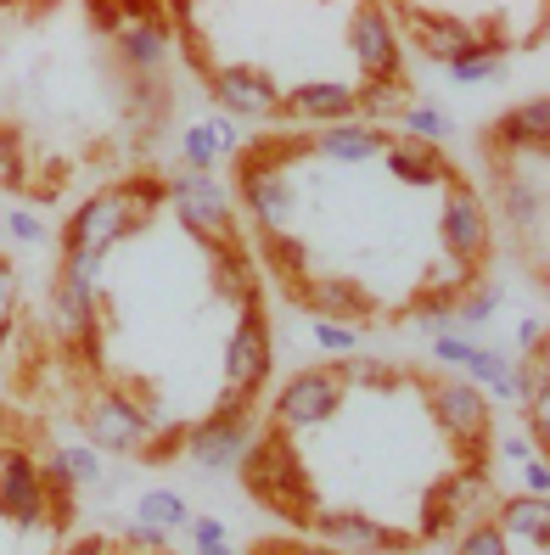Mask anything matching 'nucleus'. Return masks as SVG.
<instances>
[{
	"label": "nucleus",
	"instance_id": "nucleus-47",
	"mask_svg": "<svg viewBox=\"0 0 550 555\" xmlns=\"http://www.w3.org/2000/svg\"><path fill=\"white\" fill-rule=\"evenodd\" d=\"M399 555H415V550H399Z\"/></svg>",
	"mask_w": 550,
	"mask_h": 555
},
{
	"label": "nucleus",
	"instance_id": "nucleus-15",
	"mask_svg": "<svg viewBox=\"0 0 550 555\" xmlns=\"http://www.w3.org/2000/svg\"><path fill=\"white\" fill-rule=\"evenodd\" d=\"M286 113L304 118V124H343L354 118L360 107H354V90L348 85H304L286 95Z\"/></svg>",
	"mask_w": 550,
	"mask_h": 555
},
{
	"label": "nucleus",
	"instance_id": "nucleus-16",
	"mask_svg": "<svg viewBox=\"0 0 550 555\" xmlns=\"http://www.w3.org/2000/svg\"><path fill=\"white\" fill-rule=\"evenodd\" d=\"M545 141H550V102L545 95H534L528 107H516L495 124V146H506V152H523V146L545 152Z\"/></svg>",
	"mask_w": 550,
	"mask_h": 555
},
{
	"label": "nucleus",
	"instance_id": "nucleus-41",
	"mask_svg": "<svg viewBox=\"0 0 550 555\" xmlns=\"http://www.w3.org/2000/svg\"><path fill=\"white\" fill-rule=\"evenodd\" d=\"M12 236H17V242H40L46 231H40V219H35V214H23V208H17V214H12Z\"/></svg>",
	"mask_w": 550,
	"mask_h": 555
},
{
	"label": "nucleus",
	"instance_id": "nucleus-34",
	"mask_svg": "<svg viewBox=\"0 0 550 555\" xmlns=\"http://www.w3.org/2000/svg\"><path fill=\"white\" fill-rule=\"evenodd\" d=\"M405 102V90L399 85H371V90H354V107L360 113H394Z\"/></svg>",
	"mask_w": 550,
	"mask_h": 555
},
{
	"label": "nucleus",
	"instance_id": "nucleus-30",
	"mask_svg": "<svg viewBox=\"0 0 550 555\" xmlns=\"http://www.w3.org/2000/svg\"><path fill=\"white\" fill-rule=\"evenodd\" d=\"M56 472L62 477H68V482H102V454H95V449H62L56 454Z\"/></svg>",
	"mask_w": 550,
	"mask_h": 555
},
{
	"label": "nucleus",
	"instance_id": "nucleus-46",
	"mask_svg": "<svg viewBox=\"0 0 550 555\" xmlns=\"http://www.w3.org/2000/svg\"><path fill=\"white\" fill-rule=\"evenodd\" d=\"M293 555H337V550H293Z\"/></svg>",
	"mask_w": 550,
	"mask_h": 555
},
{
	"label": "nucleus",
	"instance_id": "nucleus-19",
	"mask_svg": "<svg viewBox=\"0 0 550 555\" xmlns=\"http://www.w3.org/2000/svg\"><path fill=\"white\" fill-rule=\"evenodd\" d=\"M415 23V40H422V51L427 56H444V62H456L461 51H472L477 46V28H466V23H456V17H427V12H410Z\"/></svg>",
	"mask_w": 550,
	"mask_h": 555
},
{
	"label": "nucleus",
	"instance_id": "nucleus-22",
	"mask_svg": "<svg viewBox=\"0 0 550 555\" xmlns=\"http://www.w3.org/2000/svg\"><path fill=\"white\" fill-rule=\"evenodd\" d=\"M214 292L219 298H231V304H253L258 292H253V258L242 247H214Z\"/></svg>",
	"mask_w": 550,
	"mask_h": 555
},
{
	"label": "nucleus",
	"instance_id": "nucleus-40",
	"mask_svg": "<svg viewBox=\"0 0 550 555\" xmlns=\"http://www.w3.org/2000/svg\"><path fill=\"white\" fill-rule=\"evenodd\" d=\"M191 533H197V550H203V544H225V521L197 516V521H191Z\"/></svg>",
	"mask_w": 550,
	"mask_h": 555
},
{
	"label": "nucleus",
	"instance_id": "nucleus-36",
	"mask_svg": "<svg viewBox=\"0 0 550 555\" xmlns=\"http://www.w3.org/2000/svg\"><path fill=\"white\" fill-rule=\"evenodd\" d=\"M495 309H500V292H495V286H477L472 298L461 304V320H489Z\"/></svg>",
	"mask_w": 550,
	"mask_h": 555
},
{
	"label": "nucleus",
	"instance_id": "nucleus-35",
	"mask_svg": "<svg viewBox=\"0 0 550 555\" xmlns=\"http://www.w3.org/2000/svg\"><path fill=\"white\" fill-rule=\"evenodd\" d=\"M405 124H410V135H422V141H444L449 135V118L444 113H433V107H415V113H405Z\"/></svg>",
	"mask_w": 550,
	"mask_h": 555
},
{
	"label": "nucleus",
	"instance_id": "nucleus-31",
	"mask_svg": "<svg viewBox=\"0 0 550 555\" xmlns=\"http://www.w3.org/2000/svg\"><path fill=\"white\" fill-rule=\"evenodd\" d=\"M456 555H511V550H506V533L495 528V521H483V528H472V533L456 544Z\"/></svg>",
	"mask_w": 550,
	"mask_h": 555
},
{
	"label": "nucleus",
	"instance_id": "nucleus-1",
	"mask_svg": "<svg viewBox=\"0 0 550 555\" xmlns=\"http://www.w3.org/2000/svg\"><path fill=\"white\" fill-rule=\"evenodd\" d=\"M242 488L258 505H270V511L293 516V521H304L315 511L309 477H304L293 443H286L281 433H265L258 443H247V454H242Z\"/></svg>",
	"mask_w": 550,
	"mask_h": 555
},
{
	"label": "nucleus",
	"instance_id": "nucleus-33",
	"mask_svg": "<svg viewBox=\"0 0 550 555\" xmlns=\"http://www.w3.org/2000/svg\"><path fill=\"white\" fill-rule=\"evenodd\" d=\"M0 185H12V191L28 185V175H23V152H17V141H12V129H0Z\"/></svg>",
	"mask_w": 550,
	"mask_h": 555
},
{
	"label": "nucleus",
	"instance_id": "nucleus-37",
	"mask_svg": "<svg viewBox=\"0 0 550 555\" xmlns=\"http://www.w3.org/2000/svg\"><path fill=\"white\" fill-rule=\"evenodd\" d=\"M511 219H516V224H534V219H539V191L511 185Z\"/></svg>",
	"mask_w": 550,
	"mask_h": 555
},
{
	"label": "nucleus",
	"instance_id": "nucleus-29",
	"mask_svg": "<svg viewBox=\"0 0 550 555\" xmlns=\"http://www.w3.org/2000/svg\"><path fill=\"white\" fill-rule=\"evenodd\" d=\"M118 197H124V208L136 214V219H146L157 203H169V185H164V180H124Z\"/></svg>",
	"mask_w": 550,
	"mask_h": 555
},
{
	"label": "nucleus",
	"instance_id": "nucleus-39",
	"mask_svg": "<svg viewBox=\"0 0 550 555\" xmlns=\"http://www.w3.org/2000/svg\"><path fill=\"white\" fill-rule=\"evenodd\" d=\"M433 353H438V359H449V365H461V371H466L472 343H461V337H438V343H433Z\"/></svg>",
	"mask_w": 550,
	"mask_h": 555
},
{
	"label": "nucleus",
	"instance_id": "nucleus-13",
	"mask_svg": "<svg viewBox=\"0 0 550 555\" xmlns=\"http://www.w3.org/2000/svg\"><path fill=\"white\" fill-rule=\"evenodd\" d=\"M315 528L337 544V555H376V550H394V555H399V550L410 544L405 533H387V528H376V521H366V516H348V511H337V516H320Z\"/></svg>",
	"mask_w": 550,
	"mask_h": 555
},
{
	"label": "nucleus",
	"instance_id": "nucleus-8",
	"mask_svg": "<svg viewBox=\"0 0 550 555\" xmlns=\"http://www.w3.org/2000/svg\"><path fill=\"white\" fill-rule=\"evenodd\" d=\"M0 516L17 521V528H35V521L51 516L46 505V477L35 472L28 454H7V466H0Z\"/></svg>",
	"mask_w": 550,
	"mask_h": 555
},
{
	"label": "nucleus",
	"instance_id": "nucleus-2",
	"mask_svg": "<svg viewBox=\"0 0 550 555\" xmlns=\"http://www.w3.org/2000/svg\"><path fill=\"white\" fill-rule=\"evenodd\" d=\"M253 393H225V404L203 421V427H191L186 433V449H191V461L197 466H208V472H219V466H236L242 454H247V443H253Z\"/></svg>",
	"mask_w": 550,
	"mask_h": 555
},
{
	"label": "nucleus",
	"instance_id": "nucleus-20",
	"mask_svg": "<svg viewBox=\"0 0 550 555\" xmlns=\"http://www.w3.org/2000/svg\"><path fill=\"white\" fill-rule=\"evenodd\" d=\"M320 152L337 157V163H366V157L387 152V135L382 129H366V124H332L327 135H320Z\"/></svg>",
	"mask_w": 550,
	"mask_h": 555
},
{
	"label": "nucleus",
	"instance_id": "nucleus-6",
	"mask_svg": "<svg viewBox=\"0 0 550 555\" xmlns=\"http://www.w3.org/2000/svg\"><path fill=\"white\" fill-rule=\"evenodd\" d=\"M343 404V382L337 371H298L293 382L281 387L276 399V421L281 427H327Z\"/></svg>",
	"mask_w": 550,
	"mask_h": 555
},
{
	"label": "nucleus",
	"instance_id": "nucleus-4",
	"mask_svg": "<svg viewBox=\"0 0 550 555\" xmlns=\"http://www.w3.org/2000/svg\"><path fill=\"white\" fill-rule=\"evenodd\" d=\"M169 203L180 208V219L197 231L203 242H219V247H236V231H231V208H225V191L214 185V175H180L169 185Z\"/></svg>",
	"mask_w": 550,
	"mask_h": 555
},
{
	"label": "nucleus",
	"instance_id": "nucleus-3",
	"mask_svg": "<svg viewBox=\"0 0 550 555\" xmlns=\"http://www.w3.org/2000/svg\"><path fill=\"white\" fill-rule=\"evenodd\" d=\"M85 433H90V449H107V454H141V449H152V421L124 393H102V399H95L85 410Z\"/></svg>",
	"mask_w": 550,
	"mask_h": 555
},
{
	"label": "nucleus",
	"instance_id": "nucleus-11",
	"mask_svg": "<svg viewBox=\"0 0 550 555\" xmlns=\"http://www.w3.org/2000/svg\"><path fill=\"white\" fill-rule=\"evenodd\" d=\"M444 242L461 264H477L489 253V219H483V203L472 197L466 185L449 191V208H444Z\"/></svg>",
	"mask_w": 550,
	"mask_h": 555
},
{
	"label": "nucleus",
	"instance_id": "nucleus-17",
	"mask_svg": "<svg viewBox=\"0 0 550 555\" xmlns=\"http://www.w3.org/2000/svg\"><path fill=\"white\" fill-rule=\"evenodd\" d=\"M298 304L304 309H315L320 320H332V314H354L360 320L371 304H366V292L354 286V281H337V275H327V281H304L298 286Z\"/></svg>",
	"mask_w": 550,
	"mask_h": 555
},
{
	"label": "nucleus",
	"instance_id": "nucleus-44",
	"mask_svg": "<svg viewBox=\"0 0 550 555\" xmlns=\"http://www.w3.org/2000/svg\"><path fill=\"white\" fill-rule=\"evenodd\" d=\"M102 550H107V544H102V539H85V544H79V550H74V555H102Z\"/></svg>",
	"mask_w": 550,
	"mask_h": 555
},
{
	"label": "nucleus",
	"instance_id": "nucleus-42",
	"mask_svg": "<svg viewBox=\"0 0 550 555\" xmlns=\"http://www.w3.org/2000/svg\"><path fill=\"white\" fill-rule=\"evenodd\" d=\"M545 488H550V472H545V461L534 454V461H528V500H545Z\"/></svg>",
	"mask_w": 550,
	"mask_h": 555
},
{
	"label": "nucleus",
	"instance_id": "nucleus-23",
	"mask_svg": "<svg viewBox=\"0 0 550 555\" xmlns=\"http://www.w3.org/2000/svg\"><path fill=\"white\" fill-rule=\"evenodd\" d=\"M265 258H270V270L286 281V286H304L309 281V247L293 236V231H276V236H265Z\"/></svg>",
	"mask_w": 550,
	"mask_h": 555
},
{
	"label": "nucleus",
	"instance_id": "nucleus-9",
	"mask_svg": "<svg viewBox=\"0 0 550 555\" xmlns=\"http://www.w3.org/2000/svg\"><path fill=\"white\" fill-rule=\"evenodd\" d=\"M124 231H129L124 197H118V191H102V197H90V203L68 219V253H102V258H107V247H113Z\"/></svg>",
	"mask_w": 550,
	"mask_h": 555
},
{
	"label": "nucleus",
	"instance_id": "nucleus-10",
	"mask_svg": "<svg viewBox=\"0 0 550 555\" xmlns=\"http://www.w3.org/2000/svg\"><path fill=\"white\" fill-rule=\"evenodd\" d=\"M208 90H214V102L225 113H236V118H270L281 107L270 74H258V68H214Z\"/></svg>",
	"mask_w": 550,
	"mask_h": 555
},
{
	"label": "nucleus",
	"instance_id": "nucleus-38",
	"mask_svg": "<svg viewBox=\"0 0 550 555\" xmlns=\"http://www.w3.org/2000/svg\"><path fill=\"white\" fill-rule=\"evenodd\" d=\"M12 298H17V275H12V264H7V258H0V332H7Z\"/></svg>",
	"mask_w": 550,
	"mask_h": 555
},
{
	"label": "nucleus",
	"instance_id": "nucleus-28",
	"mask_svg": "<svg viewBox=\"0 0 550 555\" xmlns=\"http://www.w3.org/2000/svg\"><path fill=\"white\" fill-rule=\"evenodd\" d=\"M343 387H371V393H387L394 387V365H376V359H348V365L337 371Z\"/></svg>",
	"mask_w": 550,
	"mask_h": 555
},
{
	"label": "nucleus",
	"instance_id": "nucleus-21",
	"mask_svg": "<svg viewBox=\"0 0 550 555\" xmlns=\"http://www.w3.org/2000/svg\"><path fill=\"white\" fill-rule=\"evenodd\" d=\"M387 169H394L405 185H438L444 180L438 152L422 146V141H387Z\"/></svg>",
	"mask_w": 550,
	"mask_h": 555
},
{
	"label": "nucleus",
	"instance_id": "nucleus-26",
	"mask_svg": "<svg viewBox=\"0 0 550 555\" xmlns=\"http://www.w3.org/2000/svg\"><path fill=\"white\" fill-rule=\"evenodd\" d=\"M506 68V46L500 40H477L472 51H461L456 62H449V74H456L461 85H477V79H495Z\"/></svg>",
	"mask_w": 550,
	"mask_h": 555
},
{
	"label": "nucleus",
	"instance_id": "nucleus-7",
	"mask_svg": "<svg viewBox=\"0 0 550 555\" xmlns=\"http://www.w3.org/2000/svg\"><path fill=\"white\" fill-rule=\"evenodd\" d=\"M354 56H360V68L371 85H399V35H394V17L376 12V7H360L354 12Z\"/></svg>",
	"mask_w": 550,
	"mask_h": 555
},
{
	"label": "nucleus",
	"instance_id": "nucleus-14",
	"mask_svg": "<svg viewBox=\"0 0 550 555\" xmlns=\"http://www.w3.org/2000/svg\"><path fill=\"white\" fill-rule=\"evenodd\" d=\"M242 203L253 208L258 231L276 236L293 219V185H286V175H242Z\"/></svg>",
	"mask_w": 550,
	"mask_h": 555
},
{
	"label": "nucleus",
	"instance_id": "nucleus-24",
	"mask_svg": "<svg viewBox=\"0 0 550 555\" xmlns=\"http://www.w3.org/2000/svg\"><path fill=\"white\" fill-rule=\"evenodd\" d=\"M495 528H500V533H523L528 544H539V550H545V539H550V505L523 494V500H511V505L500 511Z\"/></svg>",
	"mask_w": 550,
	"mask_h": 555
},
{
	"label": "nucleus",
	"instance_id": "nucleus-32",
	"mask_svg": "<svg viewBox=\"0 0 550 555\" xmlns=\"http://www.w3.org/2000/svg\"><path fill=\"white\" fill-rule=\"evenodd\" d=\"M315 343L327 353H354L360 348V332H354V325H337V320H315Z\"/></svg>",
	"mask_w": 550,
	"mask_h": 555
},
{
	"label": "nucleus",
	"instance_id": "nucleus-5",
	"mask_svg": "<svg viewBox=\"0 0 550 555\" xmlns=\"http://www.w3.org/2000/svg\"><path fill=\"white\" fill-rule=\"evenodd\" d=\"M265 371H270V320L258 304H247L231 332V348H225V382H231V393H258Z\"/></svg>",
	"mask_w": 550,
	"mask_h": 555
},
{
	"label": "nucleus",
	"instance_id": "nucleus-25",
	"mask_svg": "<svg viewBox=\"0 0 550 555\" xmlns=\"http://www.w3.org/2000/svg\"><path fill=\"white\" fill-rule=\"evenodd\" d=\"M466 371L483 382V387H495V393H506V399H528V376L523 371H511L500 353H483V348H472V359H466Z\"/></svg>",
	"mask_w": 550,
	"mask_h": 555
},
{
	"label": "nucleus",
	"instance_id": "nucleus-45",
	"mask_svg": "<svg viewBox=\"0 0 550 555\" xmlns=\"http://www.w3.org/2000/svg\"><path fill=\"white\" fill-rule=\"evenodd\" d=\"M203 555H231V550H225V544H203Z\"/></svg>",
	"mask_w": 550,
	"mask_h": 555
},
{
	"label": "nucleus",
	"instance_id": "nucleus-43",
	"mask_svg": "<svg viewBox=\"0 0 550 555\" xmlns=\"http://www.w3.org/2000/svg\"><path fill=\"white\" fill-rule=\"evenodd\" d=\"M539 337H545V325H539V320H523V332H516V343H523L528 353H539V348H545Z\"/></svg>",
	"mask_w": 550,
	"mask_h": 555
},
{
	"label": "nucleus",
	"instance_id": "nucleus-18",
	"mask_svg": "<svg viewBox=\"0 0 550 555\" xmlns=\"http://www.w3.org/2000/svg\"><path fill=\"white\" fill-rule=\"evenodd\" d=\"M225 152H236V129L225 124V118H208L197 129H186V169L191 175H214V163Z\"/></svg>",
	"mask_w": 550,
	"mask_h": 555
},
{
	"label": "nucleus",
	"instance_id": "nucleus-27",
	"mask_svg": "<svg viewBox=\"0 0 550 555\" xmlns=\"http://www.w3.org/2000/svg\"><path fill=\"white\" fill-rule=\"evenodd\" d=\"M186 500L180 494H169V488H152V494L141 500V528H152V533H175V528H186Z\"/></svg>",
	"mask_w": 550,
	"mask_h": 555
},
{
	"label": "nucleus",
	"instance_id": "nucleus-12",
	"mask_svg": "<svg viewBox=\"0 0 550 555\" xmlns=\"http://www.w3.org/2000/svg\"><path fill=\"white\" fill-rule=\"evenodd\" d=\"M433 415L444 421V433H456L461 443H477L489 433V399H483L472 382H444L433 393Z\"/></svg>",
	"mask_w": 550,
	"mask_h": 555
}]
</instances>
